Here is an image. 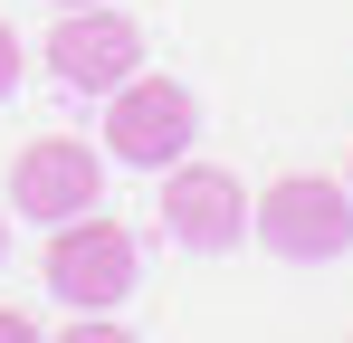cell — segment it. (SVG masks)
<instances>
[{"label":"cell","mask_w":353,"mask_h":343,"mask_svg":"<svg viewBox=\"0 0 353 343\" xmlns=\"http://www.w3.org/2000/svg\"><path fill=\"white\" fill-rule=\"evenodd\" d=\"M248 238L287 267H325L353 248V191L325 181V172H287L268 191H248Z\"/></svg>","instance_id":"obj_1"},{"label":"cell","mask_w":353,"mask_h":343,"mask_svg":"<svg viewBox=\"0 0 353 343\" xmlns=\"http://www.w3.org/2000/svg\"><path fill=\"white\" fill-rule=\"evenodd\" d=\"M39 277L48 295H67L77 315H115L134 277H143V258H134V229L105 220V210H77V220L48 229V248H39Z\"/></svg>","instance_id":"obj_2"},{"label":"cell","mask_w":353,"mask_h":343,"mask_svg":"<svg viewBox=\"0 0 353 343\" xmlns=\"http://www.w3.org/2000/svg\"><path fill=\"white\" fill-rule=\"evenodd\" d=\"M201 143V96L181 86V76H153V67H134L124 86H105V153L134 172H163L181 163Z\"/></svg>","instance_id":"obj_3"},{"label":"cell","mask_w":353,"mask_h":343,"mask_svg":"<svg viewBox=\"0 0 353 343\" xmlns=\"http://www.w3.org/2000/svg\"><path fill=\"white\" fill-rule=\"evenodd\" d=\"M163 229H172L191 258H230L239 238H248V181H239L230 163H163Z\"/></svg>","instance_id":"obj_4"},{"label":"cell","mask_w":353,"mask_h":343,"mask_svg":"<svg viewBox=\"0 0 353 343\" xmlns=\"http://www.w3.org/2000/svg\"><path fill=\"white\" fill-rule=\"evenodd\" d=\"M48 76L58 86H77V96H105V86H124L134 67H143V29L124 19L115 0H77V10H58V29H48Z\"/></svg>","instance_id":"obj_5"},{"label":"cell","mask_w":353,"mask_h":343,"mask_svg":"<svg viewBox=\"0 0 353 343\" xmlns=\"http://www.w3.org/2000/svg\"><path fill=\"white\" fill-rule=\"evenodd\" d=\"M96 191H105V153H96L86 134H39V143H19V163H10V210L39 220V229L96 210Z\"/></svg>","instance_id":"obj_6"},{"label":"cell","mask_w":353,"mask_h":343,"mask_svg":"<svg viewBox=\"0 0 353 343\" xmlns=\"http://www.w3.org/2000/svg\"><path fill=\"white\" fill-rule=\"evenodd\" d=\"M48 343H134V334H124L115 315H77V324H67V334H48Z\"/></svg>","instance_id":"obj_7"},{"label":"cell","mask_w":353,"mask_h":343,"mask_svg":"<svg viewBox=\"0 0 353 343\" xmlns=\"http://www.w3.org/2000/svg\"><path fill=\"white\" fill-rule=\"evenodd\" d=\"M0 343H48V334H39V315H29V305H0Z\"/></svg>","instance_id":"obj_8"},{"label":"cell","mask_w":353,"mask_h":343,"mask_svg":"<svg viewBox=\"0 0 353 343\" xmlns=\"http://www.w3.org/2000/svg\"><path fill=\"white\" fill-rule=\"evenodd\" d=\"M19 57H29V48H19V29H10V19H0V96H10V86H19Z\"/></svg>","instance_id":"obj_9"},{"label":"cell","mask_w":353,"mask_h":343,"mask_svg":"<svg viewBox=\"0 0 353 343\" xmlns=\"http://www.w3.org/2000/svg\"><path fill=\"white\" fill-rule=\"evenodd\" d=\"M0 258H10V220H0Z\"/></svg>","instance_id":"obj_10"},{"label":"cell","mask_w":353,"mask_h":343,"mask_svg":"<svg viewBox=\"0 0 353 343\" xmlns=\"http://www.w3.org/2000/svg\"><path fill=\"white\" fill-rule=\"evenodd\" d=\"M344 191H353V163H344Z\"/></svg>","instance_id":"obj_11"},{"label":"cell","mask_w":353,"mask_h":343,"mask_svg":"<svg viewBox=\"0 0 353 343\" xmlns=\"http://www.w3.org/2000/svg\"><path fill=\"white\" fill-rule=\"evenodd\" d=\"M58 10H77V0H58Z\"/></svg>","instance_id":"obj_12"},{"label":"cell","mask_w":353,"mask_h":343,"mask_svg":"<svg viewBox=\"0 0 353 343\" xmlns=\"http://www.w3.org/2000/svg\"><path fill=\"white\" fill-rule=\"evenodd\" d=\"M344 343H353V334H344Z\"/></svg>","instance_id":"obj_13"}]
</instances>
